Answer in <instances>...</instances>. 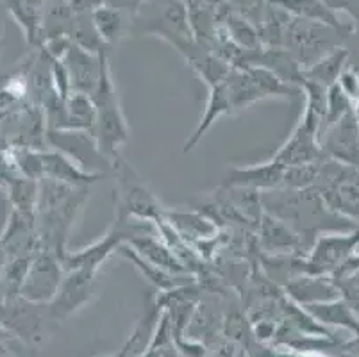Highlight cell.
Here are the masks:
<instances>
[{
	"label": "cell",
	"mask_w": 359,
	"mask_h": 357,
	"mask_svg": "<svg viewBox=\"0 0 359 357\" xmlns=\"http://www.w3.org/2000/svg\"><path fill=\"white\" fill-rule=\"evenodd\" d=\"M264 213L276 216L293 229L311 248L316 238L324 232L348 231L358 224L336 215L325 204L324 196L316 188L308 189H272L261 193Z\"/></svg>",
	"instance_id": "obj_1"
},
{
	"label": "cell",
	"mask_w": 359,
	"mask_h": 357,
	"mask_svg": "<svg viewBox=\"0 0 359 357\" xmlns=\"http://www.w3.org/2000/svg\"><path fill=\"white\" fill-rule=\"evenodd\" d=\"M91 196V188H77L43 177L40 179L36 224L40 232V248L54 252L63 260L68 254V240L75 222Z\"/></svg>",
	"instance_id": "obj_2"
},
{
	"label": "cell",
	"mask_w": 359,
	"mask_h": 357,
	"mask_svg": "<svg viewBox=\"0 0 359 357\" xmlns=\"http://www.w3.org/2000/svg\"><path fill=\"white\" fill-rule=\"evenodd\" d=\"M97 107L95 137L100 150L109 161L115 163L120 156V147L130 140V129L127 118L120 106L113 74L109 67V50L100 54V77L95 91L91 95Z\"/></svg>",
	"instance_id": "obj_3"
},
{
	"label": "cell",
	"mask_w": 359,
	"mask_h": 357,
	"mask_svg": "<svg viewBox=\"0 0 359 357\" xmlns=\"http://www.w3.org/2000/svg\"><path fill=\"white\" fill-rule=\"evenodd\" d=\"M111 179L115 181V209L135 220L149 224H158L165 218L166 209L158 201V196L150 191L138 172L123 157L115 161Z\"/></svg>",
	"instance_id": "obj_4"
},
{
	"label": "cell",
	"mask_w": 359,
	"mask_h": 357,
	"mask_svg": "<svg viewBox=\"0 0 359 357\" xmlns=\"http://www.w3.org/2000/svg\"><path fill=\"white\" fill-rule=\"evenodd\" d=\"M315 188L336 215L359 225V168L322 157Z\"/></svg>",
	"instance_id": "obj_5"
},
{
	"label": "cell",
	"mask_w": 359,
	"mask_h": 357,
	"mask_svg": "<svg viewBox=\"0 0 359 357\" xmlns=\"http://www.w3.org/2000/svg\"><path fill=\"white\" fill-rule=\"evenodd\" d=\"M0 322L11 334V338L20 339L29 346H41L47 342L48 325L54 318L48 304L31 302L18 295L0 304Z\"/></svg>",
	"instance_id": "obj_6"
},
{
	"label": "cell",
	"mask_w": 359,
	"mask_h": 357,
	"mask_svg": "<svg viewBox=\"0 0 359 357\" xmlns=\"http://www.w3.org/2000/svg\"><path fill=\"white\" fill-rule=\"evenodd\" d=\"M47 149L65 154L75 165L81 166L84 172L91 173V175H100L106 179L113 177L115 163L104 156L95 134L88 133V130H47Z\"/></svg>",
	"instance_id": "obj_7"
},
{
	"label": "cell",
	"mask_w": 359,
	"mask_h": 357,
	"mask_svg": "<svg viewBox=\"0 0 359 357\" xmlns=\"http://www.w3.org/2000/svg\"><path fill=\"white\" fill-rule=\"evenodd\" d=\"M359 252V225L348 231L324 232L304 260V270L309 275H329Z\"/></svg>",
	"instance_id": "obj_8"
},
{
	"label": "cell",
	"mask_w": 359,
	"mask_h": 357,
	"mask_svg": "<svg viewBox=\"0 0 359 357\" xmlns=\"http://www.w3.org/2000/svg\"><path fill=\"white\" fill-rule=\"evenodd\" d=\"M63 260L47 248H40L32 255L20 297L38 304H48L55 297L63 281Z\"/></svg>",
	"instance_id": "obj_9"
},
{
	"label": "cell",
	"mask_w": 359,
	"mask_h": 357,
	"mask_svg": "<svg viewBox=\"0 0 359 357\" xmlns=\"http://www.w3.org/2000/svg\"><path fill=\"white\" fill-rule=\"evenodd\" d=\"M95 270H86V268H77V270H65L63 281L60 284V290L48 302L54 322H65L83 309L90 302L95 286Z\"/></svg>",
	"instance_id": "obj_10"
},
{
	"label": "cell",
	"mask_w": 359,
	"mask_h": 357,
	"mask_svg": "<svg viewBox=\"0 0 359 357\" xmlns=\"http://www.w3.org/2000/svg\"><path fill=\"white\" fill-rule=\"evenodd\" d=\"M0 243L4 247L8 260L32 257L41 247L34 213L11 209L8 222L0 232Z\"/></svg>",
	"instance_id": "obj_11"
},
{
	"label": "cell",
	"mask_w": 359,
	"mask_h": 357,
	"mask_svg": "<svg viewBox=\"0 0 359 357\" xmlns=\"http://www.w3.org/2000/svg\"><path fill=\"white\" fill-rule=\"evenodd\" d=\"M320 149L325 157L359 168V122L354 109L320 134Z\"/></svg>",
	"instance_id": "obj_12"
},
{
	"label": "cell",
	"mask_w": 359,
	"mask_h": 357,
	"mask_svg": "<svg viewBox=\"0 0 359 357\" xmlns=\"http://www.w3.org/2000/svg\"><path fill=\"white\" fill-rule=\"evenodd\" d=\"M257 247L261 254L269 255H308V247L302 236L297 234L290 225L280 222L276 216L264 213L256 231Z\"/></svg>",
	"instance_id": "obj_13"
},
{
	"label": "cell",
	"mask_w": 359,
	"mask_h": 357,
	"mask_svg": "<svg viewBox=\"0 0 359 357\" xmlns=\"http://www.w3.org/2000/svg\"><path fill=\"white\" fill-rule=\"evenodd\" d=\"M324 157L320 149V130L299 118V123L283 145L277 149L272 159L283 166H297L316 163Z\"/></svg>",
	"instance_id": "obj_14"
},
{
	"label": "cell",
	"mask_w": 359,
	"mask_h": 357,
	"mask_svg": "<svg viewBox=\"0 0 359 357\" xmlns=\"http://www.w3.org/2000/svg\"><path fill=\"white\" fill-rule=\"evenodd\" d=\"M286 166L270 157L269 161L254 163L249 166H231L220 186L224 188H247L264 193L283 188Z\"/></svg>",
	"instance_id": "obj_15"
},
{
	"label": "cell",
	"mask_w": 359,
	"mask_h": 357,
	"mask_svg": "<svg viewBox=\"0 0 359 357\" xmlns=\"http://www.w3.org/2000/svg\"><path fill=\"white\" fill-rule=\"evenodd\" d=\"M269 2L286 11L293 18L327 25V27L338 31L339 34H344L345 38L355 34L354 25L341 22L339 16L334 11H331L322 0H269Z\"/></svg>",
	"instance_id": "obj_16"
},
{
	"label": "cell",
	"mask_w": 359,
	"mask_h": 357,
	"mask_svg": "<svg viewBox=\"0 0 359 357\" xmlns=\"http://www.w3.org/2000/svg\"><path fill=\"white\" fill-rule=\"evenodd\" d=\"M283 293L288 297L292 302L297 306L306 307L311 304L327 302V300H334L341 297L338 286L331 281V277L325 275H299L295 279L290 281L285 288Z\"/></svg>",
	"instance_id": "obj_17"
},
{
	"label": "cell",
	"mask_w": 359,
	"mask_h": 357,
	"mask_svg": "<svg viewBox=\"0 0 359 357\" xmlns=\"http://www.w3.org/2000/svg\"><path fill=\"white\" fill-rule=\"evenodd\" d=\"M63 61L70 74L72 93H84L91 97L99 84L100 54H90L72 43Z\"/></svg>",
	"instance_id": "obj_18"
},
{
	"label": "cell",
	"mask_w": 359,
	"mask_h": 357,
	"mask_svg": "<svg viewBox=\"0 0 359 357\" xmlns=\"http://www.w3.org/2000/svg\"><path fill=\"white\" fill-rule=\"evenodd\" d=\"M41 161H43V177L65 182V184L77 186V188H91L95 182L106 179V177L91 175V173L84 172L81 166L72 161L70 157L57 150H41Z\"/></svg>",
	"instance_id": "obj_19"
},
{
	"label": "cell",
	"mask_w": 359,
	"mask_h": 357,
	"mask_svg": "<svg viewBox=\"0 0 359 357\" xmlns=\"http://www.w3.org/2000/svg\"><path fill=\"white\" fill-rule=\"evenodd\" d=\"M304 309L327 329H344L352 338H359V314L352 309L351 304L344 297L327 300V302L311 304Z\"/></svg>",
	"instance_id": "obj_20"
},
{
	"label": "cell",
	"mask_w": 359,
	"mask_h": 357,
	"mask_svg": "<svg viewBox=\"0 0 359 357\" xmlns=\"http://www.w3.org/2000/svg\"><path fill=\"white\" fill-rule=\"evenodd\" d=\"M116 254H118L120 257H123L126 261H129V263L133 264L140 274H142L143 279L149 281V283L154 288H158L161 293L163 291L175 290V288L179 286H184V284L195 283V277L191 274H186V275L170 274V271L156 267V264H152L150 261H147L145 257H142V255H140L135 248L130 247L129 243H123L122 247L118 248Z\"/></svg>",
	"instance_id": "obj_21"
},
{
	"label": "cell",
	"mask_w": 359,
	"mask_h": 357,
	"mask_svg": "<svg viewBox=\"0 0 359 357\" xmlns=\"http://www.w3.org/2000/svg\"><path fill=\"white\" fill-rule=\"evenodd\" d=\"M129 245L135 248L142 257H145L147 261H150V263L156 264V267L163 268V270L170 271V274H191V271L182 264V261L179 260L177 255L170 250L168 245L159 238L158 232H145V234L135 236V238L129 241Z\"/></svg>",
	"instance_id": "obj_22"
},
{
	"label": "cell",
	"mask_w": 359,
	"mask_h": 357,
	"mask_svg": "<svg viewBox=\"0 0 359 357\" xmlns=\"http://www.w3.org/2000/svg\"><path fill=\"white\" fill-rule=\"evenodd\" d=\"M225 114H233V109H231V100L227 90H225V84L220 83L217 86L210 88V95H208V102H205V109L201 116V122L197 123L194 133L188 136V140L182 145V154H190L202 142V137L210 133L218 118L225 116Z\"/></svg>",
	"instance_id": "obj_23"
},
{
	"label": "cell",
	"mask_w": 359,
	"mask_h": 357,
	"mask_svg": "<svg viewBox=\"0 0 359 357\" xmlns=\"http://www.w3.org/2000/svg\"><path fill=\"white\" fill-rule=\"evenodd\" d=\"M165 220L186 241L201 243V241L215 240L218 236V225L202 211H166Z\"/></svg>",
	"instance_id": "obj_24"
},
{
	"label": "cell",
	"mask_w": 359,
	"mask_h": 357,
	"mask_svg": "<svg viewBox=\"0 0 359 357\" xmlns=\"http://www.w3.org/2000/svg\"><path fill=\"white\" fill-rule=\"evenodd\" d=\"M224 84L227 95H229L233 114L240 113L243 109H249L254 104L264 100L259 86H257L256 81H254V77L247 68H231Z\"/></svg>",
	"instance_id": "obj_25"
},
{
	"label": "cell",
	"mask_w": 359,
	"mask_h": 357,
	"mask_svg": "<svg viewBox=\"0 0 359 357\" xmlns=\"http://www.w3.org/2000/svg\"><path fill=\"white\" fill-rule=\"evenodd\" d=\"M347 59H348V48L339 45L334 47L331 52L315 61L313 65L304 68L302 75L306 81H313L316 84H322L325 88H331L338 83L341 72L347 68ZM302 79V81H304Z\"/></svg>",
	"instance_id": "obj_26"
},
{
	"label": "cell",
	"mask_w": 359,
	"mask_h": 357,
	"mask_svg": "<svg viewBox=\"0 0 359 357\" xmlns=\"http://www.w3.org/2000/svg\"><path fill=\"white\" fill-rule=\"evenodd\" d=\"M9 15L24 32L31 47L40 48L43 43V11L31 8L24 0H4Z\"/></svg>",
	"instance_id": "obj_27"
},
{
	"label": "cell",
	"mask_w": 359,
	"mask_h": 357,
	"mask_svg": "<svg viewBox=\"0 0 359 357\" xmlns=\"http://www.w3.org/2000/svg\"><path fill=\"white\" fill-rule=\"evenodd\" d=\"M126 16L127 15H123L122 11H116L113 8H107V6H99V8L91 11L93 25H95L104 43L109 48L115 47L120 39L130 31L126 22Z\"/></svg>",
	"instance_id": "obj_28"
},
{
	"label": "cell",
	"mask_w": 359,
	"mask_h": 357,
	"mask_svg": "<svg viewBox=\"0 0 359 357\" xmlns=\"http://www.w3.org/2000/svg\"><path fill=\"white\" fill-rule=\"evenodd\" d=\"M67 116L68 129L88 130L91 134L95 133L97 107L90 95L72 93L67 98Z\"/></svg>",
	"instance_id": "obj_29"
},
{
	"label": "cell",
	"mask_w": 359,
	"mask_h": 357,
	"mask_svg": "<svg viewBox=\"0 0 359 357\" xmlns=\"http://www.w3.org/2000/svg\"><path fill=\"white\" fill-rule=\"evenodd\" d=\"M8 198L11 209L25 213H36V202H38V189L40 181L27 179L24 175H15L6 182Z\"/></svg>",
	"instance_id": "obj_30"
},
{
	"label": "cell",
	"mask_w": 359,
	"mask_h": 357,
	"mask_svg": "<svg viewBox=\"0 0 359 357\" xmlns=\"http://www.w3.org/2000/svg\"><path fill=\"white\" fill-rule=\"evenodd\" d=\"M322 161V159H320ZM320 161L309 163V165H297L286 166L285 181L283 188L286 189H308L315 188L316 179H318Z\"/></svg>",
	"instance_id": "obj_31"
},
{
	"label": "cell",
	"mask_w": 359,
	"mask_h": 357,
	"mask_svg": "<svg viewBox=\"0 0 359 357\" xmlns=\"http://www.w3.org/2000/svg\"><path fill=\"white\" fill-rule=\"evenodd\" d=\"M354 109V104L347 98V95L339 90L338 84L329 88V97H327V111H325L324 123H322V133L325 129H329L331 126H334L336 122H339L345 114H348ZM320 133V134H322Z\"/></svg>",
	"instance_id": "obj_32"
},
{
	"label": "cell",
	"mask_w": 359,
	"mask_h": 357,
	"mask_svg": "<svg viewBox=\"0 0 359 357\" xmlns=\"http://www.w3.org/2000/svg\"><path fill=\"white\" fill-rule=\"evenodd\" d=\"M231 8L259 29L269 8V0H231Z\"/></svg>",
	"instance_id": "obj_33"
},
{
	"label": "cell",
	"mask_w": 359,
	"mask_h": 357,
	"mask_svg": "<svg viewBox=\"0 0 359 357\" xmlns=\"http://www.w3.org/2000/svg\"><path fill=\"white\" fill-rule=\"evenodd\" d=\"M338 88L347 95L352 104L359 102V70L354 67H347L338 79Z\"/></svg>",
	"instance_id": "obj_34"
},
{
	"label": "cell",
	"mask_w": 359,
	"mask_h": 357,
	"mask_svg": "<svg viewBox=\"0 0 359 357\" xmlns=\"http://www.w3.org/2000/svg\"><path fill=\"white\" fill-rule=\"evenodd\" d=\"M331 11L338 15L339 11L347 13L354 22V29H359V0H322Z\"/></svg>",
	"instance_id": "obj_35"
},
{
	"label": "cell",
	"mask_w": 359,
	"mask_h": 357,
	"mask_svg": "<svg viewBox=\"0 0 359 357\" xmlns=\"http://www.w3.org/2000/svg\"><path fill=\"white\" fill-rule=\"evenodd\" d=\"M145 2L147 0H102V6L122 11L123 15L130 16V18H136Z\"/></svg>",
	"instance_id": "obj_36"
},
{
	"label": "cell",
	"mask_w": 359,
	"mask_h": 357,
	"mask_svg": "<svg viewBox=\"0 0 359 357\" xmlns=\"http://www.w3.org/2000/svg\"><path fill=\"white\" fill-rule=\"evenodd\" d=\"M277 352H279V357H336V356H329V353L297 352V350H277Z\"/></svg>",
	"instance_id": "obj_37"
},
{
	"label": "cell",
	"mask_w": 359,
	"mask_h": 357,
	"mask_svg": "<svg viewBox=\"0 0 359 357\" xmlns=\"http://www.w3.org/2000/svg\"><path fill=\"white\" fill-rule=\"evenodd\" d=\"M11 338V334L6 330V327L2 325V322H0V357H4V352L8 350V343Z\"/></svg>",
	"instance_id": "obj_38"
},
{
	"label": "cell",
	"mask_w": 359,
	"mask_h": 357,
	"mask_svg": "<svg viewBox=\"0 0 359 357\" xmlns=\"http://www.w3.org/2000/svg\"><path fill=\"white\" fill-rule=\"evenodd\" d=\"M25 4H29L31 6V8H36V9H41V11H45V4H47V2H45V0H24Z\"/></svg>",
	"instance_id": "obj_39"
},
{
	"label": "cell",
	"mask_w": 359,
	"mask_h": 357,
	"mask_svg": "<svg viewBox=\"0 0 359 357\" xmlns=\"http://www.w3.org/2000/svg\"><path fill=\"white\" fill-rule=\"evenodd\" d=\"M6 261H8V257H6L4 247H2V243H0V274H2V268H4Z\"/></svg>",
	"instance_id": "obj_40"
},
{
	"label": "cell",
	"mask_w": 359,
	"mask_h": 357,
	"mask_svg": "<svg viewBox=\"0 0 359 357\" xmlns=\"http://www.w3.org/2000/svg\"><path fill=\"white\" fill-rule=\"evenodd\" d=\"M47 4H68L70 0H45Z\"/></svg>",
	"instance_id": "obj_41"
},
{
	"label": "cell",
	"mask_w": 359,
	"mask_h": 357,
	"mask_svg": "<svg viewBox=\"0 0 359 357\" xmlns=\"http://www.w3.org/2000/svg\"><path fill=\"white\" fill-rule=\"evenodd\" d=\"M354 339H358V342H359V338H354Z\"/></svg>",
	"instance_id": "obj_42"
}]
</instances>
